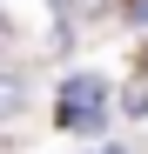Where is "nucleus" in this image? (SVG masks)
Instances as JSON below:
<instances>
[{
	"label": "nucleus",
	"instance_id": "obj_1",
	"mask_svg": "<svg viewBox=\"0 0 148 154\" xmlns=\"http://www.w3.org/2000/svg\"><path fill=\"white\" fill-rule=\"evenodd\" d=\"M94 100H101V81H74V87H67V107H61V114H67V121H88V107H94Z\"/></svg>",
	"mask_w": 148,
	"mask_h": 154
}]
</instances>
